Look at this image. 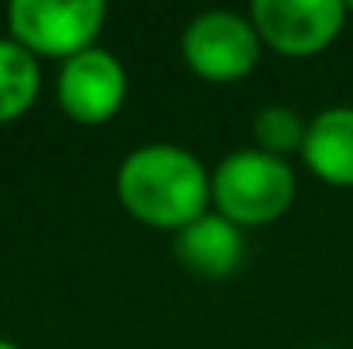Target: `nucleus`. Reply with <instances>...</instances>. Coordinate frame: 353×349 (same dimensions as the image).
Returning a JSON list of instances; mask_svg holds the SVG:
<instances>
[{"label": "nucleus", "instance_id": "obj_1", "mask_svg": "<svg viewBox=\"0 0 353 349\" xmlns=\"http://www.w3.org/2000/svg\"><path fill=\"white\" fill-rule=\"evenodd\" d=\"M114 192L123 213L148 230L179 233L210 206V168L182 144L151 140L123 154L114 175Z\"/></svg>", "mask_w": 353, "mask_h": 349}, {"label": "nucleus", "instance_id": "obj_2", "mask_svg": "<svg viewBox=\"0 0 353 349\" xmlns=\"http://www.w3.org/2000/svg\"><path fill=\"white\" fill-rule=\"evenodd\" d=\"M299 192L288 158L261 147H236L210 168V206L240 230H264L278 223Z\"/></svg>", "mask_w": 353, "mask_h": 349}, {"label": "nucleus", "instance_id": "obj_3", "mask_svg": "<svg viewBox=\"0 0 353 349\" xmlns=\"http://www.w3.org/2000/svg\"><path fill=\"white\" fill-rule=\"evenodd\" d=\"M107 24L103 0H14L7 7V38L38 62H69L100 45Z\"/></svg>", "mask_w": 353, "mask_h": 349}, {"label": "nucleus", "instance_id": "obj_4", "mask_svg": "<svg viewBox=\"0 0 353 349\" xmlns=\"http://www.w3.org/2000/svg\"><path fill=\"white\" fill-rule=\"evenodd\" d=\"M179 52L185 69L203 83L234 86L257 69L264 45L247 14L213 7L189 17L179 38Z\"/></svg>", "mask_w": 353, "mask_h": 349}, {"label": "nucleus", "instance_id": "obj_5", "mask_svg": "<svg viewBox=\"0 0 353 349\" xmlns=\"http://www.w3.org/2000/svg\"><path fill=\"white\" fill-rule=\"evenodd\" d=\"M247 17L264 48L281 59L323 55L347 28L343 0H254Z\"/></svg>", "mask_w": 353, "mask_h": 349}, {"label": "nucleus", "instance_id": "obj_6", "mask_svg": "<svg viewBox=\"0 0 353 349\" xmlns=\"http://www.w3.org/2000/svg\"><path fill=\"white\" fill-rule=\"evenodd\" d=\"M55 100L69 120L83 127H100L114 120L127 103V69L110 48H86L83 55L59 65Z\"/></svg>", "mask_w": 353, "mask_h": 349}, {"label": "nucleus", "instance_id": "obj_7", "mask_svg": "<svg viewBox=\"0 0 353 349\" xmlns=\"http://www.w3.org/2000/svg\"><path fill=\"white\" fill-rule=\"evenodd\" d=\"M172 253L189 274L203 281H227L247 257V236L240 226L210 209L185 230L172 233Z\"/></svg>", "mask_w": 353, "mask_h": 349}, {"label": "nucleus", "instance_id": "obj_8", "mask_svg": "<svg viewBox=\"0 0 353 349\" xmlns=\"http://www.w3.org/2000/svg\"><path fill=\"white\" fill-rule=\"evenodd\" d=\"M309 175L333 189H353V107H326L309 116L305 140L299 151Z\"/></svg>", "mask_w": 353, "mask_h": 349}, {"label": "nucleus", "instance_id": "obj_9", "mask_svg": "<svg viewBox=\"0 0 353 349\" xmlns=\"http://www.w3.org/2000/svg\"><path fill=\"white\" fill-rule=\"evenodd\" d=\"M41 96V62L14 38H0V123L31 114Z\"/></svg>", "mask_w": 353, "mask_h": 349}, {"label": "nucleus", "instance_id": "obj_10", "mask_svg": "<svg viewBox=\"0 0 353 349\" xmlns=\"http://www.w3.org/2000/svg\"><path fill=\"white\" fill-rule=\"evenodd\" d=\"M305 127L309 120L299 114L295 107H285V103H268L254 114V147L268 151V154H278V158H288V154H299L302 151V140H305Z\"/></svg>", "mask_w": 353, "mask_h": 349}, {"label": "nucleus", "instance_id": "obj_11", "mask_svg": "<svg viewBox=\"0 0 353 349\" xmlns=\"http://www.w3.org/2000/svg\"><path fill=\"white\" fill-rule=\"evenodd\" d=\"M0 349H24V346H17L14 339H3V336H0Z\"/></svg>", "mask_w": 353, "mask_h": 349}, {"label": "nucleus", "instance_id": "obj_12", "mask_svg": "<svg viewBox=\"0 0 353 349\" xmlns=\"http://www.w3.org/2000/svg\"><path fill=\"white\" fill-rule=\"evenodd\" d=\"M347 14H353V3H347Z\"/></svg>", "mask_w": 353, "mask_h": 349}]
</instances>
